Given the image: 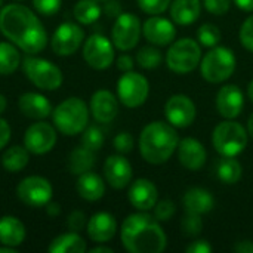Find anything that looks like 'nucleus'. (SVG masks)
I'll return each mask as SVG.
<instances>
[{"label":"nucleus","mask_w":253,"mask_h":253,"mask_svg":"<svg viewBox=\"0 0 253 253\" xmlns=\"http://www.w3.org/2000/svg\"><path fill=\"white\" fill-rule=\"evenodd\" d=\"M0 31L18 49L28 55L40 53L47 44V31L39 16L19 3L0 9Z\"/></svg>","instance_id":"nucleus-1"},{"label":"nucleus","mask_w":253,"mask_h":253,"mask_svg":"<svg viewBox=\"0 0 253 253\" xmlns=\"http://www.w3.org/2000/svg\"><path fill=\"white\" fill-rule=\"evenodd\" d=\"M122 245L130 253H162L168 239L154 215L147 212L129 215L120 230Z\"/></svg>","instance_id":"nucleus-2"},{"label":"nucleus","mask_w":253,"mask_h":253,"mask_svg":"<svg viewBox=\"0 0 253 253\" xmlns=\"http://www.w3.org/2000/svg\"><path fill=\"white\" fill-rule=\"evenodd\" d=\"M179 144L175 126L169 122H151L139 135V153L151 165L166 163Z\"/></svg>","instance_id":"nucleus-3"},{"label":"nucleus","mask_w":253,"mask_h":253,"mask_svg":"<svg viewBox=\"0 0 253 253\" xmlns=\"http://www.w3.org/2000/svg\"><path fill=\"white\" fill-rule=\"evenodd\" d=\"M89 113L90 110L83 99L70 96L52 110V122L58 132L65 136H74L87 127Z\"/></svg>","instance_id":"nucleus-4"},{"label":"nucleus","mask_w":253,"mask_h":253,"mask_svg":"<svg viewBox=\"0 0 253 253\" xmlns=\"http://www.w3.org/2000/svg\"><path fill=\"white\" fill-rule=\"evenodd\" d=\"M248 130L237 122H222L212 133V144L222 157H236L248 145Z\"/></svg>","instance_id":"nucleus-5"},{"label":"nucleus","mask_w":253,"mask_h":253,"mask_svg":"<svg viewBox=\"0 0 253 253\" xmlns=\"http://www.w3.org/2000/svg\"><path fill=\"white\" fill-rule=\"evenodd\" d=\"M236 70V56L231 49L224 46L212 47L200 61V71L209 83L228 80Z\"/></svg>","instance_id":"nucleus-6"},{"label":"nucleus","mask_w":253,"mask_h":253,"mask_svg":"<svg viewBox=\"0 0 253 253\" xmlns=\"http://www.w3.org/2000/svg\"><path fill=\"white\" fill-rule=\"evenodd\" d=\"M22 70L27 79L42 90H56L64 82L61 68L43 58L27 56L22 61Z\"/></svg>","instance_id":"nucleus-7"},{"label":"nucleus","mask_w":253,"mask_h":253,"mask_svg":"<svg viewBox=\"0 0 253 253\" xmlns=\"http://www.w3.org/2000/svg\"><path fill=\"white\" fill-rule=\"evenodd\" d=\"M202 61L200 44L193 39H181L170 44L166 53L168 68L176 74L191 73Z\"/></svg>","instance_id":"nucleus-8"},{"label":"nucleus","mask_w":253,"mask_h":253,"mask_svg":"<svg viewBox=\"0 0 253 253\" xmlns=\"http://www.w3.org/2000/svg\"><path fill=\"white\" fill-rule=\"evenodd\" d=\"M150 93L148 80L135 71H126L117 82V96L127 108L141 107Z\"/></svg>","instance_id":"nucleus-9"},{"label":"nucleus","mask_w":253,"mask_h":253,"mask_svg":"<svg viewBox=\"0 0 253 253\" xmlns=\"http://www.w3.org/2000/svg\"><path fill=\"white\" fill-rule=\"evenodd\" d=\"M18 199L30 208H44L53 196L50 182L39 175L24 178L16 187Z\"/></svg>","instance_id":"nucleus-10"},{"label":"nucleus","mask_w":253,"mask_h":253,"mask_svg":"<svg viewBox=\"0 0 253 253\" xmlns=\"http://www.w3.org/2000/svg\"><path fill=\"white\" fill-rule=\"evenodd\" d=\"M83 59L93 70H105L114 62V43L102 34H92L83 42Z\"/></svg>","instance_id":"nucleus-11"},{"label":"nucleus","mask_w":253,"mask_h":253,"mask_svg":"<svg viewBox=\"0 0 253 253\" xmlns=\"http://www.w3.org/2000/svg\"><path fill=\"white\" fill-rule=\"evenodd\" d=\"M142 27L136 15L133 13H120L111 30V40L119 50H130L133 49L141 37Z\"/></svg>","instance_id":"nucleus-12"},{"label":"nucleus","mask_w":253,"mask_h":253,"mask_svg":"<svg viewBox=\"0 0 253 253\" xmlns=\"http://www.w3.org/2000/svg\"><path fill=\"white\" fill-rule=\"evenodd\" d=\"M84 42V31L79 24L62 22L53 31L50 39L52 50L58 56H70L76 53Z\"/></svg>","instance_id":"nucleus-13"},{"label":"nucleus","mask_w":253,"mask_h":253,"mask_svg":"<svg viewBox=\"0 0 253 253\" xmlns=\"http://www.w3.org/2000/svg\"><path fill=\"white\" fill-rule=\"evenodd\" d=\"M56 139V127L40 120L25 130L24 147L34 156H43L53 150Z\"/></svg>","instance_id":"nucleus-14"},{"label":"nucleus","mask_w":253,"mask_h":253,"mask_svg":"<svg viewBox=\"0 0 253 253\" xmlns=\"http://www.w3.org/2000/svg\"><path fill=\"white\" fill-rule=\"evenodd\" d=\"M165 114L168 122L175 127H188L196 120V105L194 102L182 93L173 95L168 99L165 105Z\"/></svg>","instance_id":"nucleus-15"},{"label":"nucleus","mask_w":253,"mask_h":253,"mask_svg":"<svg viewBox=\"0 0 253 253\" xmlns=\"http://www.w3.org/2000/svg\"><path fill=\"white\" fill-rule=\"evenodd\" d=\"M245 107V96L239 86L225 84L216 95V108L219 114L228 120H233L242 114Z\"/></svg>","instance_id":"nucleus-16"},{"label":"nucleus","mask_w":253,"mask_h":253,"mask_svg":"<svg viewBox=\"0 0 253 253\" xmlns=\"http://www.w3.org/2000/svg\"><path fill=\"white\" fill-rule=\"evenodd\" d=\"M93 119L99 123H111L119 114V101L110 90H96L89 104Z\"/></svg>","instance_id":"nucleus-17"},{"label":"nucleus","mask_w":253,"mask_h":253,"mask_svg":"<svg viewBox=\"0 0 253 253\" xmlns=\"http://www.w3.org/2000/svg\"><path fill=\"white\" fill-rule=\"evenodd\" d=\"M104 175L107 182L116 188V190H123L129 185L132 181V166L120 154L110 156L105 163H104Z\"/></svg>","instance_id":"nucleus-18"},{"label":"nucleus","mask_w":253,"mask_h":253,"mask_svg":"<svg viewBox=\"0 0 253 253\" xmlns=\"http://www.w3.org/2000/svg\"><path fill=\"white\" fill-rule=\"evenodd\" d=\"M142 34L150 43L157 44V46H166L173 42L176 36V28L166 18L151 16L144 22Z\"/></svg>","instance_id":"nucleus-19"},{"label":"nucleus","mask_w":253,"mask_h":253,"mask_svg":"<svg viewBox=\"0 0 253 253\" xmlns=\"http://www.w3.org/2000/svg\"><path fill=\"white\" fill-rule=\"evenodd\" d=\"M129 202L130 205L141 211V212H147V211H151L157 200H159V193H157V188L156 185L148 181V179H136L130 188H129Z\"/></svg>","instance_id":"nucleus-20"},{"label":"nucleus","mask_w":253,"mask_h":253,"mask_svg":"<svg viewBox=\"0 0 253 253\" xmlns=\"http://www.w3.org/2000/svg\"><path fill=\"white\" fill-rule=\"evenodd\" d=\"M178 160L188 170H199L206 163V150L203 144L194 138H184L178 144Z\"/></svg>","instance_id":"nucleus-21"},{"label":"nucleus","mask_w":253,"mask_h":253,"mask_svg":"<svg viewBox=\"0 0 253 253\" xmlns=\"http://www.w3.org/2000/svg\"><path fill=\"white\" fill-rule=\"evenodd\" d=\"M18 108L19 111L33 120H44L52 114V104L50 101L37 92H25L18 99Z\"/></svg>","instance_id":"nucleus-22"},{"label":"nucleus","mask_w":253,"mask_h":253,"mask_svg":"<svg viewBox=\"0 0 253 253\" xmlns=\"http://www.w3.org/2000/svg\"><path fill=\"white\" fill-rule=\"evenodd\" d=\"M87 236L95 243H107L110 242L117 231L116 218L108 212H98L89 221L86 227Z\"/></svg>","instance_id":"nucleus-23"},{"label":"nucleus","mask_w":253,"mask_h":253,"mask_svg":"<svg viewBox=\"0 0 253 253\" xmlns=\"http://www.w3.org/2000/svg\"><path fill=\"white\" fill-rule=\"evenodd\" d=\"M77 193L82 199L87 202H98L105 194V184L104 179L95 173V172H84L79 175L77 184H76Z\"/></svg>","instance_id":"nucleus-24"},{"label":"nucleus","mask_w":253,"mask_h":253,"mask_svg":"<svg viewBox=\"0 0 253 253\" xmlns=\"http://www.w3.org/2000/svg\"><path fill=\"white\" fill-rule=\"evenodd\" d=\"M25 240V225L16 216L6 215L0 218V243L18 248Z\"/></svg>","instance_id":"nucleus-25"},{"label":"nucleus","mask_w":253,"mask_h":253,"mask_svg":"<svg viewBox=\"0 0 253 253\" xmlns=\"http://www.w3.org/2000/svg\"><path fill=\"white\" fill-rule=\"evenodd\" d=\"M184 206H185V211L187 212H191V213H197V215H203V213H208L213 209L215 206V199L213 196L205 190V188H200V187H194V188H190L185 194H184Z\"/></svg>","instance_id":"nucleus-26"},{"label":"nucleus","mask_w":253,"mask_h":253,"mask_svg":"<svg viewBox=\"0 0 253 253\" xmlns=\"http://www.w3.org/2000/svg\"><path fill=\"white\" fill-rule=\"evenodd\" d=\"M202 13L200 0H175L170 4L172 21L179 25H190L199 19Z\"/></svg>","instance_id":"nucleus-27"},{"label":"nucleus","mask_w":253,"mask_h":253,"mask_svg":"<svg viewBox=\"0 0 253 253\" xmlns=\"http://www.w3.org/2000/svg\"><path fill=\"white\" fill-rule=\"evenodd\" d=\"M50 253H84L87 251L84 239L74 231L55 237L47 246Z\"/></svg>","instance_id":"nucleus-28"},{"label":"nucleus","mask_w":253,"mask_h":253,"mask_svg":"<svg viewBox=\"0 0 253 253\" xmlns=\"http://www.w3.org/2000/svg\"><path fill=\"white\" fill-rule=\"evenodd\" d=\"M95 165V151L87 150L86 147L80 145L76 147L67 159V169L73 175H82L84 172L92 170Z\"/></svg>","instance_id":"nucleus-29"},{"label":"nucleus","mask_w":253,"mask_h":253,"mask_svg":"<svg viewBox=\"0 0 253 253\" xmlns=\"http://www.w3.org/2000/svg\"><path fill=\"white\" fill-rule=\"evenodd\" d=\"M28 162H30V151L21 145L9 147L1 156V165L10 173L21 172L28 165Z\"/></svg>","instance_id":"nucleus-30"},{"label":"nucleus","mask_w":253,"mask_h":253,"mask_svg":"<svg viewBox=\"0 0 253 253\" xmlns=\"http://www.w3.org/2000/svg\"><path fill=\"white\" fill-rule=\"evenodd\" d=\"M21 65V53L10 42H0V74H13Z\"/></svg>","instance_id":"nucleus-31"},{"label":"nucleus","mask_w":253,"mask_h":253,"mask_svg":"<svg viewBox=\"0 0 253 253\" xmlns=\"http://www.w3.org/2000/svg\"><path fill=\"white\" fill-rule=\"evenodd\" d=\"M101 12L102 9L96 0H79L73 9L74 18L83 25H90L96 22L101 16Z\"/></svg>","instance_id":"nucleus-32"},{"label":"nucleus","mask_w":253,"mask_h":253,"mask_svg":"<svg viewBox=\"0 0 253 253\" xmlns=\"http://www.w3.org/2000/svg\"><path fill=\"white\" fill-rule=\"evenodd\" d=\"M216 173L224 184L231 185L239 182L243 175V168L234 157H222L216 165Z\"/></svg>","instance_id":"nucleus-33"},{"label":"nucleus","mask_w":253,"mask_h":253,"mask_svg":"<svg viewBox=\"0 0 253 253\" xmlns=\"http://www.w3.org/2000/svg\"><path fill=\"white\" fill-rule=\"evenodd\" d=\"M162 53L159 49L151 47V46H145L142 47L138 53H136V62L139 67L145 68V70H153L157 68L162 64Z\"/></svg>","instance_id":"nucleus-34"},{"label":"nucleus","mask_w":253,"mask_h":253,"mask_svg":"<svg viewBox=\"0 0 253 253\" xmlns=\"http://www.w3.org/2000/svg\"><path fill=\"white\" fill-rule=\"evenodd\" d=\"M82 145L90 151H98L104 145V133L98 126H87L82 132Z\"/></svg>","instance_id":"nucleus-35"},{"label":"nucleus","mask_w":253,"mask_h":253,"mask_svg":"<svg viewBox=\"0 0 253 253\" xmlns=\"http://www.w3.org/2000/svg\"><path fill=\"white\" fill-rule=\"evenodd\" d=\"M197 40L200 42L202 46L215 47V46H218V43L221 40V31L213 24H203L197 30Z\"/></svg>","instance_id":"nucleus-36"},{"label":"nucleus","mask_w":253,"mask_h":253,"mask_svg":"<svg viewBox=\"0 0 253 253\" xmlns=\"http://www.w3.org/2000/svg\"><path fill=\"white\" fill-rule=\"evenodd\" d=\"M202 215L187 212V215L181 221V230L187 237H196L203 230V221L200 218Z\"/></svg>","instance_id":"nucleus-37"},{"label":"nucleus","mask_w":253,"mask_h":253,"mask_svg":"<svg viewBox=\"0 0 253 253\" xmlns=\"http://www.w3.org/2000/svg\"><path fill=\"white\" fill-rule=\"evenodd\" d=\"M154 209V218L159 221V222H165V221H169L175 212H176V206L173 202L170 200H162V202H157L156 206L153 208Z\"/></svg>","instance_id":"nucleus-38"},{"label":"nucleus","mask_w":253,"mask_h":253,"mask_svg":"<svg viewBox=\"0 0 253 253\" xmlns=\"http://www.w3.org/2000/svg\"><path fill=\"white\" fill-rule=\"evenodd\" d=\"M138 6L148 15H160L170 6V0H138Z\"/></svg>","instance_id":"nucleus-39"},{"label":"nucleus","mask_w":253,"mask_h":253,"mask_svg":"<svg viewBox=\"0 0 253 253\" xmlns=\"http://www.w3.org/2000/svg\"><path fill=\"white\" fill-rule=\"evenodd\" d=\"M34 9L43 16H52L59 12L62 0H31Z\"/></svg>","instance_id":"nucleus-40"},{"label":"nucleus","mask_w":253,"mask_h":253,"mask_svg":"<svg viewBox=\"0 0 253 253\" xmlns=\"http://www.w3.org/2000/svg\"><path fill=\"white\" fill-rule=\"evenodd\" d=\"M240 42L249 52H253V15L243 22L240 28Z\"/></svg>","instance_id":"nucleus-41"},{"label":"nucleus","mask_w":253,"mask_h":253,"mask_svg":"<svg viewBox=\"0 0 253 253\" xmlns=\"http://www.w3.org/2000/svg\"><path fill=\"white\" fill-rule=\"evenodd\" d=\"M67 227L70 231H74V233H80L84 227H87V219H86V215L80 211H74L68 215L67 218Z\"/></svg>","instance_id":"nucleus-42"},{"label":"nucleus","mask_w":253,"mask_h":253,"mask_svg":"<svg viewBox=\"0 0 253 253\" xmlns=\"http://www.w3.org/2000/svg\"><path fill=\"white\" fill-rule=\"evenodd\" d=\"M114 148L120 153V154H127L132 151L133 148V138L129 132H120L116 138H114Z\"/></svg>","instance_id":"nucleus-43"},{"label":"nucleus","mask_w":253,"mask_h":253,"mask_svg":"<svg viewBox=\"0 0 253 253\" xmlns=\"http://www.w3.org/2000/svg\"><path fill=\"white\" fill-rule=\"evenodd\" d=\"M203 6L213 15H225L230 10V0H203Z\"/></svg>","instance_id":"nucleus-44"},{"label":"nucleus","mask_w":253,"mask_h":253,"mask_svg":"<svg viewBox=\"0 0 253 253\" xmlns=\"http://www.w3.org/2000/svg\"><path fill=\"white\" fill-rule=\"evenodd\" d=\"M188 253H211L212 252V246L206 242V240H196L193 242L188 248Z\"/></svg>","instance_id":"nucleus-45"},{"label":"nucleus","mask_w":253,"mask_h":253,"mask_svg":"<svg viewBox=\"0 0 253 253\" xmlns=\"http://www.w3.org/2000/svg\"><path fill=\"white\" fill-rule=\"evenodd\" d=\"M104 12H105V15L110 16V18H117V16L122 13V6H120V3L116 1V0H107V3H105V6H104Z\"/></svg>","instance_id":"nucleus-46"},{"label":"nucleus","mask_w":253,"mask_h":253,"mask_svg":"<svg viewBox=\"0 0 253 253\" xmlns=\"http://www.w3.org/2000/svg\"><path fill=\"white\" fill-rule=\"evenodd\" d=\"M10 139V126L4 119H0V150L7 145Z\"/></svg>","instance_id":"nucleus-47"},{"label":"nucleus","mask_w":253,"mask_h":253,"mask_svg":"<svg viewBox=\"0 0 253 253\" xmlns=\"http://www.w3.org/2000/svg\"><path fill=\"white\" fill-rule=\"evenodd\" d=\"M117 68H119L120 71H123V73L132 71V68H133V59H132V56H129V55H126V53L120 55V56L117 58Z\"/></svg>","instance_id":"nucleus-48"},{"label":"nucleus","mask_w":253,"mask_h":253,"mask_svg":"<svg viewBox=\"0 0 253 253\" xmlns=\"http://www.w3.org/2000/svg\"><path fill=\"white\" fill-rule=\"evenodd\" d=\"M234 252H237V253H253V242H251V240H243V242H237V245L234 246Z\"/></svg>","instance_id":"nucleus-49"},{"label":"nucleus","mask_w":253,"mask_h":253,"mask_svg":"<svg viewBox=\"0 0 253 253\" xmlns=\"http://www.w3.org/2000/svg\"><path fill=\"white\" fill-rule=\"evenodd\" d=\"M233 1L239 9H242L245 12H252L253 10V0H233Z\"/></svg>","instance_id":"nucleus-50"},{"label":"nucleus","mask_w":253,"mask_h":253,"mask_svg":"<svg viewBox=\"0 0 253 253\" xmlns=\"http://www.w3.org/2000/svg\"><path fill=\"white\" fill-rule=\"evenodd\" d=\"M46 213L49 215V216H58L59 213H61V208H59V205L58 203H47L46 206Z\"/></svg>","instance_id":"nucleus-51"},{"label":"nucleus","mask_w":253,"mask_h":253,"mask_svg":"<svg viewBox=\"0 0 253 253\" xmlns=\"http://www.w3.org/2000/svg\"><path fill=\"white\" fill-rule=\"evenodd\" d=\"M90 253H113V249L111 248H107V246H96V248H92Z\"/></svg>","instance_id":"nucleus-52"},{"label":"nucleus","mask_w":253,"mask_h":253,"mask_svg":"<svg viewBox=\"0 0 253 253\" xmlns=\"http://www.w3.org/2000/svg\"><path fill=\"white\" fill-rule=\"evenodd\" d=\"M6 107H7V101H6L4 95H1V93H0V114H3V113H4Z\"/></svg>","instance_id":"nucleus-53"},{"label":"nucleus","mask_w":253,"mask_h":253,"mask_svg":"<svg viewBox=\"0 0 253 253\" xmlns=\"http://www.w3.org/2000/svg\"><path fill=\"white\" fill-rule=\"evenodd\" d=\"M248 133H249L251 138H253V113L251 114L249 120H248Z\"/></svg>","instance_id":"nucleus-54"},{"label":"nucleus","mask_w":253,"mask_h":253,"mask_svg":"<svg viewBox=\"0 0 253 253\" xmlns=\"http://www.w3.org/2000/svg\"><path fill=\"white\" fill-rule=\"evenodd\" d=\"M0 253H16V248H10V246H1L0 248Z\"/></svg>","instance_id":"nucleus-55"},{"label":"nucleus","mask_w":253,"mask_h":253,"mask_svg":"<svg viewBox=\"0 0 253 253\" xmlns=\"http://www.w3.org/2000/svg\"><path fill=\"white\" fill-rule=\"evenodd\" d=\"M248 95H249V99L253 102V80L249 83V86H248Z\"/></svg>","instance_id":"nucleus-56"},{"label":"nucleus","mask_w":253,"mask_h":253,"mask_svg":"<svg viewBox=\"0 0 253 253\" xmlns=\"http://www.w3.org/2000/svg\"><path fill=\"white\" fill-rule=\"evenodd\" d=\"M3 7V0H0V9Z\"/></svg>","instance_id":"nucleus-57"},{"label":"nucleus","mask_w":253,"mask_h":253,"mask_svg":"<svg viewBox=\"0 0 253 253\" xmlns=\"http://www.w3.org/2000/svg\"><path fill=\"white\" fill-rule=\"evenodd\" d=\"M96 1H98V0H96ZM101 1H107V0H101Z\"/></svg>","instance_id":"nucleus-58"},{"label":"nucleus","mask_w":253,"mask_h":253,"mask_svg":"<svg viewBox=\"0 0 253 253\" xmlns=\"http://www.w3.org/2000/svg\"><path fill=\"white\" fill-rule=\"evenodd\" d=\"M15 1H22V0H15Z\"/></svg>","instance_id":"nucleus-59"}]
</instances>
